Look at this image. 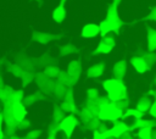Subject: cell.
Returning a JSON list of instances; mask_svg holds the SVG:
<instances>
[{
  "label": "cell",
  "mask_w": 156,
  "mask_h": 139,
  "mask_svg": "<svg viewBox=\"0 0 156 139\" xmlns=\"http://www.w3.org/2000/svg\"><path fill=\"white\" fill-rule=\"evenodd\" d=\"M101 85L111 101H117V100L128 98V88L124 84L123 79H118L115 77L107 78L102 80Z\"/></svg>",
  "instance_id": "1"
},
{
  "label": "cell",
  "mask_w": 156,
  "mask_h": 139,
  "mask_svg": "<svg viewBox=\"0 0 156 139\" xmlns=\"http://www.w3.org/2000/svg\"><path fill=\"white\" fill-rule=\"evenodd\" d=\"M78 118H79L80 124L87 130H94V129H96L98 126L101 122V119L98 116V112L93 111L87 105H84L83 107L79 109V111H78Z\"/></svg>",
  "instance_id": "2"
},
{
  "label": "cell",
  "mask_w": 156,
  "mask_h": 139,
  "mask_svg": "<svg viewBox=\"0 0 156 139\" xmlns=\"http://www.w3.org/2000/svg\"><path fill=\"white\" fill-rule=\"evenodd\" d=\"M98 116H99V118L101 121L112 122V121L123 118V111L121 109H118L112 101H110L107 104H104V105L99 106Z\"/></svg>",
  "instance_id": "3"
},
{
  "label": "cell",
  "mask_w": 156,
  "mask_h": 139,
  "mask_svg": "<svg viewBox=\"0 0 156 139\" xmlns=\"http://www.w3.org/2000/svg\"><path fill=\"white\" fill-rule=\"evenodd\" d=\"M104 20L108 23V26H110L112 33H115V34H118V33L121 32L122 27L124 26V22H123V21L121 20V17H119L118 7L115 6L113 4H111V5L107 7L106 17H105Z\"/></svg>",
  "instance_id": "4"
},
{
  "label": "cell",
  "mask_w": 156,
  "mask_h": 139,
  "mask_svg": "<svg viewBox=\"0 0 156 139\" xmlns=\"http://www.w3.org/2000/svg\"><path fill=\"white\" fill-rule=\"evenodd\" d=\"M58 124H60L61 132H63L65 137L66 138H71L73 135L76 128L80 124V122H79V118L74 113H68L62 118V121Z\"/></svg>",
  "instance_id": "5"
},
{
  "label": "cell",
  "mask_w": 156,
  "mask_h": 139,
  "mask_svg": "<svg viewBox=\"0 0 156 139\" xmlns=\"http://www.w3.org/2000/svg\"><path fill=\"white\" fill-rule=\"evenodd\" d=\"M116 46V39L115 37L112 35H102V38L100 39L99 44L96 45L95 50L93 51V55L96 56V55H107L112 51V49Z\"/></svg>",
  "instance_id": "6"
},
{
  "label": "cell",
  "mask_w": 156,
  "mask_h": 139,
  "mask_svg": "<svg viewBox=\"0 0 156 139\" xmlns=\"http://www.w3.org/2000/svg\"><path fill=\"white\" fill-rule=\"evenodd\" d=\"M60 106L65 110V112H68V113L77 112V105H76V101H74V95H73L72 88L67 89V91L65 93V95L62 98V101H61Z\"/></svg>",
  "instance_id": "7"
},
{
  "label": "cell",
  "mask_w": 156,
  "mask_h": 139,
  "mask_svg": "<svg viewBox=\"0 0 156 139\" xmlns=\"http://www.w3.org/2000/svg\"><path fill=\"white\" fill-rule=\"evenodd\" d=\"M66 71L73 79H76L78 82L79 78L82 77V73H83V63H82V61L79 59L69 61L68 65H67V70Z\"/></svg>",
  "instance_id": "8"
},
{
  "label": "cell",
  "mask_w": 156,
  "mask_h": 139,
  "mask_svg": "<svg viewBox=\"0 0 156 139\" xmlns=\"http://www.w3.org/2000/svg\"><path fill=\"white\" fill-rule=\"evenodd\" d=\"M11 116L16 122H21L22 119L26 118L27 116V110L23 106V104L18 100H15L13 105H12V110H11Z\"/></svg>",
  "instance_id": "9"
},
{
  "label": "cell",
  "mask_w": 156,
  "mask_h": 139,
  "mask_svg": "<svg viewBox=\"0 0 156 139\" xmlns=\"http://www.w3.org/2000/svg\"><path fill=\"white\" fill-rule=\"evenodd\" d=\"M104 72H105V65L102 62H96V63L91 65L90 67H88L85 76L89 79H96V78L102 77Z\"/></svg>",
  "instance_id": "10"
},
{
  "label": "cell",
  "mask_w": 156,
  "mask_h": 139,
  "mask_svg": "<svg viewBox=\"0 0 156 139\" xmlns=\"http://www.w3.org/2000/svg\"><path fill=\"white\" fill-rule=\"evenodd\" d=\"M130 124V129L133 132L138 130L139 128H143V127H151V128H156V119L152 118H145V117H141V118H134L133 122L129 123Z\"/></svg>",
  "instance_id": "11"
},
{
  "label": "cell",
  "mask_w": 156,
  "mask_h": 139,
  "mask_svg": "<svg viewBox=\"0 0 156 139\" xmlns=\"http://www.w3.org/2000/svg\"><path fill=\"white\" fill-rule=\"evenodd\" d=\"M132 67L134 68V71H136L138 73H145L149 71V67H147V63L146 61L140 56V55H134L130 57L129 60Z\"/></svg>",
  "instance_id": "12"
},
{
  "label": "cell",
  "mask_w": 156,
  "mask_h": 139,
  "mask_svg": "<svg viewBox=\"0 0 156 139\" xmlns=\"http://www.w3.org/2000/svg\"><path fill=\"white\" fill-rule=\"evenodd\" d=\"M127 71H128V67H127L126 60L116 61L113 67H112V74L115 78H118V79H123L127 76Z\"/></svg>",
  "instance_id": "13"
},
{
  "label": "cell",
  "mask_w": 156,
  "mask_h": 139,
  "mask_svg": "<svg viewBox=\"0 0 156 139\" xmlns=\"http://www.w3.org/2000/svg\"><path fill=\"white\" fill-rule=\"evenodd\" d=\"M80 34H82L83 38H87V39H91V38H95V37L100 35L99 24H95V23H87L85 26H83Z\"/></svg>",
  "instance_id": "14"
},
{
  "label": "cell",
  "mask_w": 156,
  "mask_h": 139,
  "mask_svg": "<svg viewBox=\"0 0 156 139\" xmlns=\"http://www.w3.org/2000/svg\"><path fill=\"white\" fill-rule=\"evenodd\" d=\"M152 104V100L150 98V95H143L140 96L138 100H136V104H135V107L139 109L140 111H143L144 113H147L149 110H150V106Z\"/></svg>",
  "instance_id": "15"
},
{
  "label": "cell",
  "mask_w": 156,
  "mask_h": 139,
  "mask_svg": "<svg viewBox=\"0 0 156 139\" xmlns=\"http://www.w3.org/2000/svg\"><path fill=\"white\" fill-rule=\"evenodd\" d=\"M146 49L156 51V28H149L146 32Z\"/></svg>",
  "instance_id": "16"
},
{
  "label": "cell",
  "mask_w": 156,
  "mask_h": 139,
  "mask_svg": "<svg viewBox=\"0 0 156 139\" xmlns=\"http://www.w3.org/2000/svg\"><path fill=\"white\" fill-rule=\"evenodd\" d=\"M66 18V9L63 6V4H58V6H56L52 11V20L56 23H62Z\"/></svg>",
  "instance_id": "17"
},
{
  "label": "cell",
  "mask_w": 156,
  "mask_h": 139,
  "mask_svg": "<svg viewBox=\"0 0 156 139\" xmlns=\"http://www.w3.org/2000/svg\"><path fill=\"white\" fill-rule=\"evenodd\" d=\"M139 55L146 61L149 70H151L154 67V65H156V52L155 51H149V50H143L139 52Z\"/></svg>",
  "instance_id": "18"
},
{
  "label": "cell",
  "mask_w": 156,
  "mask_h": 139,
  "mask_svg": "<svg viewBox=\"0 0 156 139\" xmlns=\"http://www.w3.org/2000/svg\"><path fill=\"white\" fill-rule=\"evenodd\" d=\"M144 116H145V113L143 111H140L139 109H136V107H128L123 111V118L124 119L130 118V117L132 118H141Z\"/></svg>",
  "instance_id": "19"
},
{
  "label": "cell",
  "mask_w": 156,
  "mask_h": 139,
  "mask_svg": "<svg viewBox=\"0 0 156 139\" xmlns=\"http://www.w3.org/2000/svg\"><path fill=\"white\" fill-rule=\"evenodd\" d=\"M58 82H60V83H62L63 85H66L67 88H73V87H74V84L77 83V80H76V79H73V78L67 73V71H66V72H61V73H60V76H58Z\"/></svg>",
  "instance_id": "20"
},
{
  "label": "cell",
  "mask_w": 156,
  "mask_h": 139,
  "mask_svg": "<svg viewBox=\"0 0 156 139\" xmlns=\"http://www.w3.org/2000/svg\"><path fill=\"white\" fill-rule=\"evenodd\" d=\"M154 128L151 127H143V128H139L136 130V135L138 138L140 139H151L154 138Z\"/></svg>",
  "instance_id": "21"
},
{
  "label": "cell",
  "mask_w": 156,
  "mask_h": 139,
  "mask_svg": "<svg viewBox=\"0 0 156 139\" xmlns=\"http://www.w3.org/2000/svg\"><path fill=\"white\" fill-rule=\"evenodd\" d=\"M56 37H54L52 34H49V33H43V32H38L34 34V39L41 44H46L51 40H54Z\"/></svg>",
  "instance_id": "22"
},
{
  "label": "cell",
  "mask_w": 156,
  "mask_h": 139,
  "mask_svg": "<svg viewBox=\"0 0 156 139\" xmlns=\"http://www.w3.org/2000/svg\"><path fill=\"white\" fill-rule=\"evenodd\" d=\"M74 52H77V48L73 44H65V45H62L60 48V54L62 56H69V55H72Z\"/></svg>",
  "instance_id": "23"
},
{
  "label": "cell",
  "mask_w": 156,
  "mask_h": 139,
  "mask_svg": "<svg viewBox=\"0 0 156 139\" xmlns=\"http://www.w3.org/2000/svg\"><path fill=\"white\" fill-rule=\"evenodd\" d=\"M65 113H66V112H65V110H63L61 106H56V107L54 109V113H52V119H54V122H55V123H60V122L62 121V118L66 116Z\"/></svg>",
  "instance_id": "24"
},
{
  "label": "cell",
  "mask_w": 156,
  "mask_h": 139,
  "mask_svg": "<svg viewBox=\"0 0 156 139\" xmlns=\"http://www.w3.org/2000/svg\"><path fill=\"white\" fill-rule=\"evenodd\" d=\"M60 132H61L60 124L54 122V123H52V124H50V126H49V128H48V137H49L50 139H55Z\"/></svg>",
  "instance_id": "25"
},
{
  "label": "cell",
  "mask_w": 156,
  "mask_h": 139,
  "mask_svg": "<svg viewBox=\"0 0 156 139\" xmlns=\"http://www.w3.org/2000/svg\"><path fill=\"white\" fill-rule=\"evenodd\" d=\"M85 95H87V99H88V100H95V99L100 95V91H99L98 88H95V87H90V88L87 89Z\"/></svg>",
  "instance_id": "26"
},
{
  "label": "cell",
  "mask_w": 156,
  "mask_h": 139,
  "mask_svg": "<svg viewBox=\"0 0 156 139\" xmlns=\"http://www.w3.org/2000/svg\"><path fill=\"white\" fill-rule=\"evenodd\" d=\"M118 109H121L122 111H124L126 109H128L129 107V105H130V100H129V98H124V99H121V100H117V101H112Z\"/></svg>",
  "instance_id": "27"
},
{
  "label": "cell",
  "mask_w": 156,
  "mask_h": 139,
  "mask_svg": "<svg viewBox=\"0 0 156 139\" xmlns=\"http://www.w3.org/2000/svg\"><path fill=\"white\" fill-rule=\"evenodd\" d=\"M60 73H61V71L57 67H55V66H50V67L46 68V74L50 78H58Z\"/></svg>",
  "instance_id": "28"
},
{
  "label": "cell",
  "mask_w": 156,
  "mask_h": 139,
  "mask_svg": "<svg viewBox=\"0 0 156 139\" xmlns=\"http://www.w3.org/2000/svg\"><path fill=\"white\" fill-rule=\"evenodd\" d=\"M149 113H150V116H151L152 118L156 119V98L152 100V104H151V106H150Z\"/></svg>",
  "instance_id": "29"
},
{
  "label": "cell",
  "mask_w": 156,
  "mask_h": 139,
  "mask_svg": "<svg viewBox=\"0 0 156 139\" xmlns=\"http://www.w3.org/2000/svg\"><path fill=\"white\" fill-rule=\"evenodd\" d=\"M145 20H149V21H154V22H156V6H154L152 9H151V11L149 12V15L146 16V18Z\"/></svg>",
  "instance_id": "30"
},
{
  "label": "cell",
  "mask_w": 156,
  "mask_h": 139,
  "mask_svg": "<svg viewBox=\"0 0 156 139\" xmlns=\"http://www.w3.org/2000/svg\"><path fill=\"white\" fill-rule=\"evenodd\" d=\"M40 135H41V130L40 129H34V130H30L27 134V138H39Z\"/></svg>",
  "instance_id": "31"
},
{
  "label": "cell",
  "mask_w": 156,
  "mask_h": 139,
  "mask_svg": "<svg viewBox=\"0 0 156 139\" xmlns=\"http://www.w3.org/2000/svg\"><path fill=\"white\" fill-rule=\"evenodd\" d=\"M106 129H107V123H106V121H101V122H100V124L98 126L96 130H98L99 133H104ZM94 130H95V129H94Z\"/></svg>",
  "instance_id": "32"
},
{
  "label": "cell",
  "mask_w": 156,
  "mask_h": 139,
  "mask_svg": "<svg viewBox=\"0 0 156 139\" xmlns=\"http://www.w3.org/2000/svg\"><path fill=\"white\" fill-rule=\"evenodd\" d=\"M121 2H122V0H112V4H113L115 6H117V7L119 6V4H121Z\"/></svg>",
  "instance_id": "33"
},
{
  "label": "cell",
  "mask_w": 156,
  "mask_h": 139,
  "mask_svg": "<svg viewBox=\"0 0 156 139\" xmlns=\"http://www.w3.org/2000/svg\"><path fill=\"white\" fill-rule=\"evenodd\" d=\"M4 138V134H2V129H1V126H0V139Z\"/></svg>",
  "instance_id": "34"
},
{
  "label": "cell",
  "mask_w": 156,
  "mask_h": 139,
  "mask_svg": "<svg viewBox=\"0 0 156 139\" xmlns=\"http://www.w3.org/2000/svg\"><path fill=\"white\" fill-rule=\"evenodd\" d=\"M1 124H2V115L0 113V126H1Z\"/></svg>",
  "instance_id": "35"
},
{
  "label": "cell",
  "mask_w": 156,
  "mask_h": 139,
  "mask_svg": "<svg viewBox=\"0 0 156 139\" xmlns=\"http://www.w3.org/2000/svg\"><path fill=\"white\" fill-rule=\"evenodd\" d=\"M66 1H67V0H60V2H61V4H65Z\"/></svg>",
  "instance_id": "36"
},
{
  "label": "cell",
  "mask_w": 156,
  "mask_h": 139,
  "mask_svg": "<svg viewBox=\"0 0 156 139\" xmlns=\"http://www.w3.org/2000/svg\"><path fill=\"white\" fill-rule=\"evenodd\" d=\"M154 138H155V139H156V130H155V132H154Z\"/></svg>",
  "instance_id": "37"
},
{
  "label": "cell",
  "mask_w": 156,
  "mask_h": 139,
  "mask_svg": "<svg viewBox=\"0 0 156 139\" xmlns=\"http://www.w3.org/2000/svg\"><path fill=\"white\" fill-rule=\"evenodd\" d=\"M155 85H156V77H155Z\"/></svg>",
  "instance_id": "38"
}]
</instances>
